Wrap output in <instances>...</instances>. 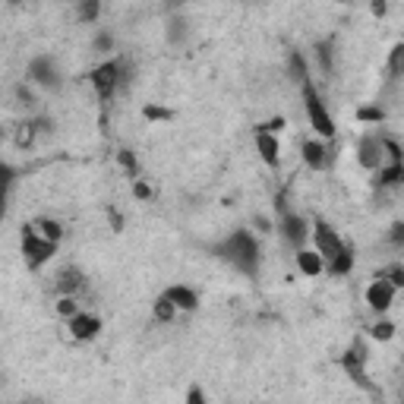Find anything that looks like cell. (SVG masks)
Here are the masks:
<instances>
[{"label": "cell", "mask_w": 404, "mask_h": 404, "mask_svg": "<svg viewBox=\"0 0 404 404\" xmlns=\"http://www.w3.org/2000/svg\"><path fill=\"white\" fill-rule=\"evenodd\" d=\"M215 256L225 259L227 265H234L240 275H247V278H256L259 275V259H262V253H259V240L256 234L247 231V227H237L234 234H227L221 243H215Z\"/></svg>", "instance_id": "cell-1"}, {"label": "cell", "mask_w": 404, "mask_h": 404, "mask_svg": "<svg viewBox=\"0 0 404 404\" xmlns=\"http://www.w3.org/2000/svg\"><path fill=\"white\" fill-rule=\"evenodd\" d=\"M19 253H23V262L29 272H41L51 259L57 256V243L45 240L38 231H35V225H23V231H19Z\"/></svg>", "instance_id": "cell-2"}, {"label": "cell", "mask_w": 404, "mask_h": 404, "mask_svg": "<svg viewBox=\"0 0 404 404\" xmlns=\"http://www.w3.org/2000/svg\"><path fill=\"white\" fill-rule=\"evenodd\" d=\"M300 95H303V111H306V120H310V126L316 130V136H319V139H335V120H332V114H328V104L322 101L319 89L313 86V79L300 82Z\"/></svg>", "instance_id": "cell-3"}, {"label": "cell", "mask_w": 404, "mask_h": 404, "mask_svg": "<svg viewBox=\"0 0 404 404\" xmlns=\"http://www.w3.org/2000/svg\"><path fill=\"white\" fill-rule=\"evenodd\" d=\"M89 86H92L95 98L101 104H111V98L120 92V60L117 57H101V63H95L89 70Z\"/></svg>", "instance_id": "cell-4"}, {"label": "cell", "mask_w": 404, "mask_h": 404, "mask_svg": "<svg viewBox=\"0 0 404 404\" xmlns=\"http://www.w3.org/2000/svg\"><path fill=\"white\" fill-rule=\"evenodd\" d=\"M25 79H29L35 89H41V92H60L63 89V70L60 63H57V57L51 54H35L29 60V67H25Z\"/></svg>", "instance_id": "cell-5"}, {"label": "cell", "mask_w": 404, "mask_h": 404, "mask_svg": "<svg viewBox=\"0 0 404 404\" xmlns=\"http://www.w3.org/2000/svg\"><path fill=\"white\" fill-rule=\"evenodd\" d=\"M366 363H370V350H366V341H363V338H354V341L348 344V350L341 354V370L348 373V379L354 382V385H360L363 392H370V395H373L376 385L370 382Z\"/></svg>", "instance_id": "cell-6"}, {"label": "cell", "mask_w": 404, "mask_h": 404, "mask_svg": "<svg viewBox=\"0 0 404 404\" xmlns=\"http://www.w3.org/2000/svg\"><path fill=\"white\" fill-rule=\"evenodd\" d=\"M310 240H313V249H316L319 256H322V262H328V259H332L338 249H344L341 234L335 231L326 218H316V221H310Z\"/></svg>", "instance_id": "cell-7"}, {"label": "cell", "mask_w": 404, "mask_h": 404, "mask_svg": "<svg viewBox=\"0 0 404 404\" xmlns=\"http://www.w3.org/2000/svg\"><path fill=\"white\" fill-rule=\"evenodd\" d=\"M395 297H398V288L382 272H376L373 281H370V288H366V306L373 313H379V316H385L392 310Z\"/></svg>", "instance_id": "cell-8"}, {"label": "cell", "mask_w": 404, "mask_h": 404, "mask_svg": "<svg viewBox=\"0 0 404 404\" xmlns=\"http://www.w3.org/2000/svg\"><path fill=\"white\" fill-rule=\"evenodd\" d=\"M278 231L291 247L300 249V247H306V240H310V218L297 215V212H291V209L281 212L278 215Z\"/></svg>", "instance_id": "cell-9"}, {"label": "cell", "mask_w": 404, "mask_h": 404, "mask_svg": "<svg viewBox=\"0 0 404 404\" xmlns=\"http://www.w3.org/2000/svg\"><path fill=\"white\" fill-rule=\"evenodd\" d=\"M357 161L363 171L373 174L379 164H385V152H382V133L379 130H370L357 139Z\"/></svg>", "instance_id": "cell-10"}, {"label": "cell", "mask_w": 404, "mask_h": 404, "mask_svg": "<svg viewBox=\"0 0 404 404\" xmlns=\"http://www.w3.org/2000/svg\"><path fill=\"white\" fill-rule=\"evenodd\" d=\"M300 158L310 171H326L332 164V139H306L300 146Z\"/></svg>", "instance_id": "cell-11"}, {"label": "cell", "mask_w": 404, "mask_h": 404, "mask_svg": "<svg viewBox=\"0 0 404 404\" xmlns=\"http://www.w3.org/2000/svg\"><path fill=\"white\" fill-rule=\"evenodd\" d=\"M67 328H70L73 341H95L101 335V316H95L89 310H79L76 316L67 319Z\"/></svg>", "instance_id": "cell-12"}, {"label": "cell", "mask_w": 404, "mask_h": 404, "mask_svg": "<svg viewBox=\"0 0 404 404\" xmlns=\"http://www.w3.org/2000/svg\"><path fill=\"white\" fill-rule=\"evenodd\" d=\"M86 288H89V278H86V272H82V269H76V265H67V269L57 275V281H54V291H57V294L79 297Z\"/></svg>", "instance_id": "cell-13"}, {"label": "cell", "mask_w": 404, "mask_h": 404, "mask_svg": "<svg viewBox=\"0 0 404 404\" xmlns=\"http://www.w3.org/2000/svg\"><path fill=\"white\" fill-rule=\"evenodd\" d=\"M16 177H19V171H16V168H13L10 161H3V158H0V225L7 221V212H10V196H13Z\"/></svg>", "instance_id": "cell-14"}, {"label": "cell", "mask_w": 404, "mask_h": 404, "mask_svg": "<svg viewBox=\"0 0 404 404\" xmlns=\"http://www.w3.org/2000/svg\"><path fill=\"white\" fill-rule=\"evenodd\" d=\"M256 152L269 168H278L281 164V142H278V133H265L256 130Z\"/></svg>", "instance_id": "cell-15"}, {"label": "cell", "mask_w": 404, "mask_h": 404, "mask_svg": "<svg viewBox=\"0 0 404 404\" xmlns=\"http://www.w3.org/2000/svg\"><path fill=\"white\" fill-rule=\"evenodd\" d=\"M373 174H376L373 183L379 190H398L404 183V161H385V164H379Z\"/></svg>", "instance_id": "cell-16"}, {"label": "cell", "mask_w": 404, "mask_h": 404, "mask_svg": "<svg viewBox=\"0 0 404 404\" xmlns=\"http://www.w3.org/2000/svg\"><path fill=\"white\" fill-rule=\"evenodd\" d=\"M164 297L177 306V313H193L199 310V294H196L193 288H187V284H171V288L164 291Z\"/></svg>", "instance_id": "cell-17"}, {"label": "cell", "mask_w": 404, "mask_h": 404, "mask_svg": "<svg viewBox=\"0 0 404 404\" xmlns=\"http://www.w3.org/2000/svg\"><path fill=\"white\" fill-rule=\"evenodd\" d=\"M294 262H297V269H300L306 278H319V275L326 272V262H322V256H319L316 249L300 247V249L294 253Z\"/></svg>", "instance_id": "cell-18"}, {"label": "cell", "mask_w": 404, "mask_h": 404, "mask_svg": "<svg viewBox=\"0 0 404 404\" xmlns=\"http://www.w3.org/2000/svg\"><path fill=\"white\" fill-rule=\"evenodd\" d=\"M354 262H357L354 247H348V243H344V249H338V253H335V256L326 262V272L335 275V278H344V275L354 272Z\"/></svg>", "instance_id": "cell-19"}, {"label": "cell", "mask_w": 404, "mask_h": 404, "mask_svg": "<svg viewBox=\"0 0 404 404\" xmlns=\"http://www.w3.org/2000/svg\"><path fill=\"white\" fill-rule=\"evenodd\" d=\"M13 142L16 148H32L35 146V139H38V126H35V117H29V120H23V124L13 126Z\"/></svg>", "instance_id": "cell-20"}, {"label": "cell", "mask_w": 404, "mask_h": 404, "mask_svg": "<svg viewBox=\"0 0 404 404\" xmlns=\"http://www.w3.org/2000/svg\"><path fill=\"white\" fill-rule=\"evenodd\" d=\"M32 225H35V231H38L45 240H51V243H57V247H60V240H63V225L57 221V218H47V215H45V218H35Z\"/></svg>", "instance_id": "cell-21"}, {"label": "cell", "mask_w": 404, "mask_h": 404, "mask_svg": "<svg viewBox=\"0 0 404 404\" xmlns=\"http://www.w3.org/2000/svg\"><path fill=\"white\" fill-rule=\"evenodd\" d=\"M288 76L294 79L297 86H300V82H306V79H310V63H306V57H303V51H291V54H288Z\"/></svg>", "instance_id": "cell-22"}, {"label": "cell", "mask_w": 404, "mask_h": 404, "mask_svg": "<svg viewBox=\"0 0 404 404\" xmlns=\"http://www.w3.org/2000/svg\"><path fill=\"white\" fill-rule=\"evenodd\" d=\"M164 32H168V45H183V41H187V32H190V23L180 13H171Z\"/></svg>", "instance_id": "cell-23"}, {"label": "cell", "mask_w": 404, "mask_h": 404, "mask_svg": "<svg viewBox=\"0 0 404 404\" xmlns=\"http://www.w3.org/2000/svg\"><path fill=\"white\" fill-rule=\"evenodd\" d=\"M76 19L95 25L101 19V0H76Z\"/></svg>", "instance_id": "cell-24"}, {"label": "cell", "mask_w": 404, "mask_h": 404, "mask_svg": "<svg viewBox=\"0 0 404 404\" xmlns=\"http://www.w3.org/2000/svg\"><path fill=\"white\" fill-rule=\"evenodd\" d=\"M385 70H389V79H392V82H398V79L404 76V45H401V41H395V45H392Z\"/></svg>", "instance_id": "cell-25"}, {"label": "cell", "mask_w": 404, "mask_h": 404, "mask_svg": "<svg viewBox=\"0 0 404 404\" xmlns=\"http://www.w3.org/2000/svg\"><path fill=\"white\" fill-rule=\"evenodd\" d=\"M152 319H155V322H174V319H177V306H174L171 300H168V297H155V303H152Z\"/></svg>", "instance_id": "cell-26"}, {"label": "cell", "mask_w": 404, "mask_h": 404, "mask_svg": "<svg viewBox=\"0 0 404 404\" xmlns=\"http://www.w3.org/2000/svg\"><path fill=\"white\" fill-rule=\"evenodd\" d=\"M13 95H16V104H19V108H25V111H32L35 104H38V95H35V86H32L29 79H23V82H16Z\"/></svg>", "instance_id": "cell-27"}, {"label": "cell", "mask_w": 404, "mask_h": 404, "mask_svg": "<svg viewBox=\"0 0 404 404\" xmlns=\"http://www.w3.org/2000/svg\"><path fill=\"white\" fill-rule=\"evenodd\" d=\"M92 51H95V54H101V57H111V54H114V32H108V29H98V32H95Z\"/></svg>", "instance_id": "cell-28"}, {"label": "cell", "mask_w": 404, "mask_h": 404, "mask_svg": "<svg viewBox=\"0 0 404 404\" xmlns=\"http://www.w3.org/2000/svg\"><path fill=\"white\" fill-rule=\"evenodd\" d=\"M360 120V124H376L379 126L382 120H385V108L382 104H363V108H357V114H354Z\"/></svg>", "instance_id": "cell-29"}, {"label": "cell", "mask_w": 404, "mask_h": 404, "mask_svg": "<svg viewBox=\"0 0 404 404\" xmlns=\"http://www.w3.org/2000/svg\"><path fill=\"white\" fill-rule=\"evenodd\" d=\"M54 310H57V316H60V319H70V316H76L82 306H79V297L60 294V297H57V303H54Z\"/></svg>", "instance_id": "cell-30"}, {"label": "cell", "mask_w": 404, "mask_h": 404, "mask_svg": "<svg viewBox=\"0 0 404 404\" xmlns=\"http://www.w3.org/2000/svg\"><path fill=\"white\" fill-rule=\"evenodd\" d=\"M316 57H319V67H322V73H326V76H332V73H335L332 41H319V45H316Z\"/></svg>", "instance_id": "cell-31"}, {"label": "cell", "mask_w": 404, "mask_h": 404, "mask_svg": "<svg viewBox=\"0 0 404 404\" xmlns=\"http://www.w3.org/2000/svg\"><path fill=\"white\" fill-rule=\"evenodd\" d=\"M117 164H120V168H124L126 171V177H139V161H136V152H130V148H120V152H117Z\"/></svg>", "instance_id": "cell-32"}, {"label": "cell", "mask_w": 404, "mask_h": 404, "mask_svg": "<svg viewBox=\"0 0 404 404\" xmlns=\"http://www.w3.org/2000/svg\"><path fill=\"white\" fill-rule=\"evenodd\" d=\"M370 338H376V341H392V338H395V322H392V319H379V322L370 328Z\"/></svg>", "instance_id": "cell-33"}, {"label": "cell", "mask_w": 404, "mask_h": 404, "mask_svg": "<svg viewBox=\"0 0 404 404\" xmlns=\"http://www.w3.org/2000/svg\"><path fill=\"white\" fill-rule=\"evenodd\" d=\"M382 152H385V161H404L401 142H398L395 136H385V133H382Z\"/></svg>", "instance_id": "cell-34"}, {"label": "cell", "mask_w": 404, "mask_h": 404, "mask_svg": "<svg viewBox=\"0 0 404 404\" xmlns=\"http://www.w3.org/2000/svg\"><path fill=\"white\" fill-rule=\"evenodd\" d=\"M382 275H385V278H389V281H392V284H395L398 291L404 288V265H401V262L389 265V269H382Z\"/></svg>", "instance_id": "cell-35"}, {"label": "cell", "mask_w": 404, "mask_h": 404, "mask_svg": "<svg viewBox=\"0 0 404 404\" xmlns=\"http://www.w3.org/2000/svg\"><path fill=\"white\" fill-rule=\"evenodd\" d=\"M142 114H146L148 120H171V117H174V111L158 108V104H146V108H142Z\"/></svg>", "instance_id": "cell-36"}, {"label": "cell", "mask_w": 404, "mask_h": 404, "mask_svg": "<svg viewBox=\"0 0 404 404\" xmlns=\"http://www.w3.org/2000/svg\"><path fill=\"white\" fill-rule=\"evenodd\" d=\"M389 240L395 243V247H404V221H392V227H389Z\"/></svg>", "instance_id": "cell-37"}, {"label": "cell", "mask_w": 404, "mask_h": 404, "mask_svg": "<svg viewBox=\"0 0 404 404\" xmlns=\"http://www.w3.org/2000/svg\"><path fill=\"white\" fill-rule=\"evenodd\" d=\"M133 196H136V199H142V202L152 199V187H148V183H142V180L136 177V180H133Z\"/></svg>", "instance_id": "cell-38"}, {"label": "cell", "mask_w": 404, "mask_h": 404, "mask_svg": "<svg viewBox=\"0 0 404 404\" xmlns=\"http://www.w3.org/2000/svg\"><path fill=\"white\" fill-rule=\"evenodd\" d=\"M256 130H265V133H281L284 130V117H272L265 124H256Z\"/></svg>", "instance_id": "cell-39"}, {"label": "cell", "mask_w": 404, "mask_h": 404, "mask_svg": "<svg viewBox=\"0 0 404 404\" xmlns=\"http://www.w3.org/2000/svg\"><path fill=\"white\" fill-rule=\"evenodd\" d=\"M35 126H38V136H45V133H54V117H35Z\"/></svg>", "instance_id": "cell-40"}, {"label": "cell", "mask_w": 404, "mask_h": 404, "mask_svg": "<svg viewBox=\"0 0 404 404\" xmlns=\"http://www.w3.org/2000/svg\"><path fill=\"white\" fill-rule=\"evenodd\" d=\"M205 401H209V395H205L199 385H193V389L187 392V404H205Z\"/></svg>", "instance_id": "cell-41"}, {"label": "cell", "mask_w": 404, "mask_h": 404, "mask_svg": "<svg viewBox=\"0 0 404 404\" xmlns=\"http://www.w3.org/2000/svg\"><path fill=\"white\" fill-rule=\"evenodd\" d=\"M370 10H373V16H385V13H389V3H385V0H373V3H370Z\"/></svg>", "instance_id": "cell-42"}, {"label": "cell", "mask_w": 404, "mask_h": 404, "mask_svg": "<svg viewBox=\"0 0 404 404\" xmlns=\"http://www.w3.org/2000/svg\"><path fill=\"white\" fill-rule=\"evenodd\" d=\"M253 221H256V231H262V234H269V231H272V225H269V218L256 215V218H253Z\"/></svg>", "instance_id": "cell-43"}, {"label": "cell", "mask_w": 404, "mask_h": 404, "mask_svg": "<svg viewBox=\"0 0 404 404\" xmlns=\"http://www.w3.org/2000/svg\"><path fill=\"white\" fill-rule=\"evenodd\" d=\"M10 7H19V3H25V0H7Z\"/></svg>", "instance_id": "cell-44"}, {"label": "cell", "mask_w": 404, "mask_h": 404, "mask_svg": "<svg viewBox=\"0 0 404 404\" xmlns=\"http://www.w3.org/2000/svg\"><path fill=\"white\" fill-rule=\"evenodd\" d=\"M335 3H350V0H335Z\"/></svg>", "instance_id": "cell-45"}, {"label": "cell", "mask_w": 404, "mask_h": 404, "mask_svg": "<svg viewBox=\"0 0 404 404\" xmlns=\"http://www.w3.org/2000/svg\"><path fill=\"white\" fill-rule=\"evenodd\" d=\"M171 3H180V0H171Z\"/></svg>", "instance_id": "cell-46"}]
</instances>
